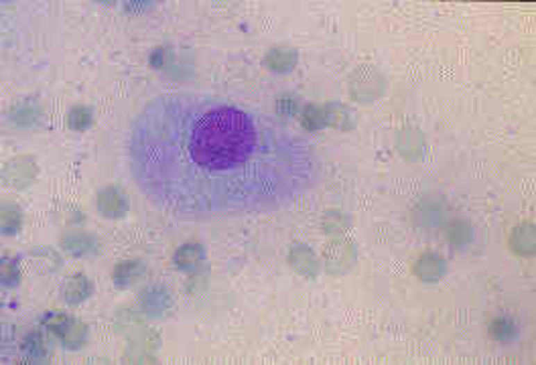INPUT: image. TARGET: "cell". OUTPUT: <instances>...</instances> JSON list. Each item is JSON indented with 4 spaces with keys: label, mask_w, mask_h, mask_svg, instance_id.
<instances>
[{
    "label": "cell",
    "mask_w": 536,
    "mask_h": 365,
    "mask_svg": "<svg viewBox=\"0 0 536 365\" xmlns=\"http://www.w3.org/2000/svg\"><path fill=\"white\" fill-rule=\"evenodd\" d=\"M19 266H17V260L12 258H4L2 260V285L4 287H17L19 285Z\"/></svg>",
    "instance_id": "603a6c76"
},
{
    "label": "cell",
    "mask_w": 536,
    "mask_h": 365,
    "mask_svg": "<svg viewBox=\"0 0 536 365\" xmlns=\"http://www.w3.org/2000/svg\"><path fill=\"white\" fill-rule=\"evenodd\" d=\"M23 226V215L19 207L15 205H4L2 207V234L12 235L17 234Z\"/></svg>",
    "instance_id": "ffe728a7"
},
{
    "label": "cell",
    "mask_w": 536,
    "mask_h": 365,
    "mask_svg": "<svg viewBox=\"0 0 536 365\" xmlns=\"http://www.w3.org/2000/svg\"><path fill=\"white\" fill-rule=\"evenodd\" d=\"M489 333H492L494 339L500 341V343H510L512 339H516L518 329H516V323H514L512 319H508V316H498V319L492 321Z\"/></svg>",
    "instance_id": "9a60e30c"
},
{
    "label": "cell",
    "mask_w": 536,
    "mask_h": 365,
    "mask_svg": "<svg viewBox=\"0 0 536 365\" xmlns=\"http://www.w3.org/2000/svg\"><path fill=\"white\" fill-rule=\"evenodd\" d=\"M203 260H206V250L199 244H185V246H181L175 252V258H173L177 270H181V272L195 270Z\"/></svg>",
    "instance_id": "5b68a950"
},
{
    "label": "cell",
    "mask_w": 536,
    "mask_h": 365,
    "mask_svg": "<svg viewBox=\"0 0 536 365\" xmlns=\"http://www.w3.org/2000/svg\"><path fill=\"white\" fill-rule=\"evenodd\" d=\"M33 258L41 266V270H45V272H51L55 268H59V264H61V258L55 254L51 248H39V250H35V252H33Z\"/></svg>",
    "instance_id": "7402d4cb"
},
{
    "label": "cell",
    "mask_w": 536,
    "mask_h": 365,
    "mask_svg": "<svg viewBox=\"0 0 536 365\" xmlns=\"http://www.w3.org/2000/svg\"><path fill=\"white\" fill-rule=\"evenodd\" d=\"M299 120H301L303 130H307V132L321 130L323 126H325L323 108H317V105H313V104H307L303 110H301Z\"/></svg>",
    "instance_id": "2e32d148"
},
{
    "label": "cell",
    "mask_w": 536,
    "mask_h": 365,
    "mask_svg": "<svg viewBox=\"0 0 536 365\" xmlns=\"http://www.w3.org/2000/svg\"><path fill=\"white\" fill-rule=\"evenodd\" d=\"M167 59H169V53L167 49H155V51L151 53V65L155 67V69H165V65H167Z\"/></svg>",
    "instance_id": "4316f807"
},
{
    "label": "cell",
    "mask_w": 536,
    "mask_h": 365,
    "mask_svg": "<svg viewBox=\"0 0 536 365\" xmlns=\"http://www.w3.org/2000/svg\"><path fill=\"white\" fill-rule=\"evenodd\" d=\"M92 110L87 108V105H76V108H72L69 110V114H67V126L72 128V130H85L90 124H92Z\"/></svg>",
    "instance_id": "d6986e66"
},
{
    "label": "cell",
    "mask_w": 536,
    "mask_h": 365,
    "mask_svg": "<svg viewBox=\"0 0 536 365\" xmlns=\"http://www.w3.org/2000/svg\"><path fill=\"white\" fill-rule=\"evenodd\" d=\"M518 234L522 235V239L518 241H512V246H514V250L516 252H522V254H528V252H533V246H535V235H533V228H528V226H522V228H518L516 230Z\"/></svg>",
    "instance_id": "d4e9b609"
},
{
    "label": "cell",
    "mask_w": 536,
    "mask_h": 365,
    "mask_svg": "<svg viewBox=\"0 0 536 365\" xmlns=\"http://www.w3.org/2000/svg\"><path fill=\"white\" fill-rule=\"evenodd\" d=\"M74 321H76V319H72L69 314L61 313V311H47V313L41 316V325H43L49 333H53L57 339L74 325Z\"/></svg>",
    "instance_id": "5bb4252c"
},
{
    "label": "cell",
    "mask_w": 536,
    "mask_h": 365,
    "mask_svg": "<svg viewBox=\"0 0 536 365\" xmlns=\"http://www.w3.org/2000/svg\"><path fill=\"white\" fill-rule=\"evenodd\" d=\"M323 228L329 232V234H340V232H344L346 228H348V217L344 215V213H340V211H333V213H327V217H325V221H323Z\"/></svg>",
    "instance_id": "cb8c5ba5"
},
{
    "label": "cell",
    "mask_w": 536,
    "mask_h": 365,
    "mask_svg": "<svg viewBox=\"0 0 536 365\" xmlns=\"http://www.w3.org/2000/svg\"><path fill=\"white\" fill-rule=\"evenodd\" d=\"M61 248L74 256H87L96 252V239L87 234H69L61 239Z\"/></svg>",
    "instance_id": "30bf717a"
},
{
    "label": "cell",
    "mask_w": 536,
    "mask_h": 365,
    "mask_svg": "<svg viewBox=\"0 0 536 365\" xmlns=\"http://www.w3.org/2000/svg\"><path fill=\"white\" fill-rule=\"evenodd\" d=\"M136 189L181 221L265 215L319 179L317 146L280 118L230 98L167 92L142 105L126 136Z\"/></svg>",
    "instance_id": "6da1fadb"
},
{
    "label": "cell",
    "mask_w": 536,
    "mask_h": 365,
    "mask_svg": "<svg viewBox=\"0 0 536 365\" xmlns=\"http://www.w3.org/2000/svg\"><path fill=\"white\" fill-rule=\"evenodd\" d=\"M449 239L455 244V246H463V244H467L469 239H471V232L467 230V226H463V223H453L451 228H449Z\"/></svg>",
    "instance_id": "484cf974"
},
{
    "label": "cell",
    "mask_w": 536,
    "mask_h": 365,
    "mask_svg": "<svg viewBox=\"0 0 536 365\" xmlns=\"http://www.w3.org/2000/svg\"><path fill=\"white\" fill-rule=\"evenodd\" d=\"M21 349L28 364H47V359L51 357V341L41 331H31L23 339Z\"/></svg>",
    "instance_id": "277c9868"
},
{
    "label": "cell",
    "mask_w": 536,
    "mask_h": 365,
    "mask_svg": "<svg viewBox=\"0 0 536 365\" xmlns=\"http://www.w3.org/2000/svg\"><path fill=\"white\" fill-rule=\"evenodd\" d=\"M59 341L67 349H80L81 345L87 341V327L80 321H74V325L59 337Z\"/></svg>",
    "instance_id": "e0dca14e"
},
{
    "label": "cell",
    "mask_w": 536,
    "mask_h": 365,
    "mask_svg": "<svg viewBox=\"0 0 536 365\" xmlns=\"http://www.w3.org/2000/svg\"><path fill=\"white\" fill-rule=\"evenodd\" d=\"M323 118H325V124L327 126H333V128H340V130H348L349 124H351V114L346 105L337 104H327L323 108Z\"/></svg>",
    "instance_id": "7c38bea8"
},
{
    "label": "cell",
    "mask_w": 536,
    "mask_h": 365,
    "mask_svg": "<svg viewBox=\"0 0 536 365\" xmlns=\"http://www.w3.org/2000/svg\"><path fill=\"white\" fill-rule=\"evenodd\" d=\"M173 307V294L165 287H149L140 292V309L149 316L161 319Z\"/></svg>",
    "instance_id": "7a4b0ae2"
},
{
    "label": "cell",
    "mask_w": 536,
    "mask_h": 365,
    "mask_svg": "<svg viewBox=\"0 0 536 365\" xmlns=\"http://www.w3.org/2000/svg\"><path fill=\"white\" fill-rule=\"evenodd\" d=\"M414 274L425 282H435L445 274V262L435 254H425L414 264Z\"/></svg>",
    "instance_id": "ba28073f"
},
{
    "label": "cell",
    "mask_w": 536,
    "mask_h": 365,
    "mask_svg": "<svg viewBox=\"0 0 536 365\" xmlns=\"http://www.w3.org/2000/svg\"><path fill=\"white\" fill-rule=\"evenodd\" d=\"M274 110H276V118H280L283 122H287V120H291L293 116H296V112H299V100H296L293 94H280V96L276 98Z\"/></svg>",
    "instance_id": "44dd1931"
},
{
    "label": "cell",
    "mask_w": 536,
    "mask_h": 365,
    "mask_svg": "<svg viewBox=\"0 0 536 365\" xmlns=\"http://www.w3.org/2000/svg\"><path fill=\"white\" fill-rule=\"evenodd\" d=\"M289 262L293 264V268L299 270L301 274L315 278L317 276V258L315 254L307 248V246H295L289 254Z\"/></svg>",
    "instance_id": "52a82bcc"
},
{
    "label": "cell",
    "mask_w": 536,
    "mask_h": 365,
    "mask_svg": "<svg viewBox=\"0 0 536 365\" xmlns=\"http://www.w3.org/2000/svg\"><path fill=\"white\" fill-rule=\"evenodd\" d=\"M6 171H17V175H19L17 181H15L17 187H25L35 177V164H33L31 158H17V160L8 162Z\"/></svg>",
    "instance_id": "ac0fdd59"
},
{
    "label": "cell",
    "mask_w": 536,
    "mask_h": 365,
    "mask_svg": "<svg viewBox=\"0 0 536 365\" xmlns=\"http://www.w3.org/2000/svg\"><path fill=\"white\" fill-rule=\"evenodd\" d=\"M144 274V264L140 260H126L120 262L114 268V285L118 288H128L134 285L140 276Z\"/></svg>",
    "instance_id": "8992f818"
},
{
    "label": "cell",
    "mask_w": 536,
    "mask_h": 365,
    "mask_svg": "<svg viewBox=\"0 0 536 365\" xmlns=\"http://www.w3.org/2000/svg\"><path fill=\"white\" fill-rule=\"evenodd\" d=\"M90 294H92V282H90L83 274L72 276V278L67 280L65 288H63V296H65V300H67L69 305H80Z\"/></svg>",
    "instance_id": "8fae6325"
},
{
    "label": "cell",
    "mask_w": 536,
    "mask_h": 365,
    "mask_svg": "<svg viewBox=\"0 0 536 365\" xmlns=\"http://www.w3.org/2000/svg\"><path fill=\"white\" fill-rule=\"evenodd\" d=\"M96 205H98V211L110 219H118L128 213V199L118 187L102 189L96 197Z\"/></svg>",
    "instance_id": "3957f363"
},
{
    "label": "cell",
    "mask_w": 536,
    "mask_h": 365,
    "mask_svg": "<svg viewBox=\"0 0 536 365\" xmlns=\"http://www.w3.org/2000/svg\"><path fill=\"white\" fill-rule=\"evenodd\" d=\"M10 118L19 126H33L41 120V108L35 102H21L10 110Z\"/></svg>",
    "instance_id": "4fadbf2b"
},
{
    "label": "cell",
    "mask_w": 536,
    "mask_h": 365,
    "mask_svg": "<svg viewBox=\"0 0 536 365\" xmlns=\"http://www.w3.org/2000/svg\"><path fill=\"white\" fill-rule=\"evenodd\" d=\"M265 65H267L268 69L276 71V74L291 71L296 65V51L295 49L276 47V49L268 51V55L265 57Z\"/></svg>",
    "instance_id": "9c48e42d"
}]
</instances>
